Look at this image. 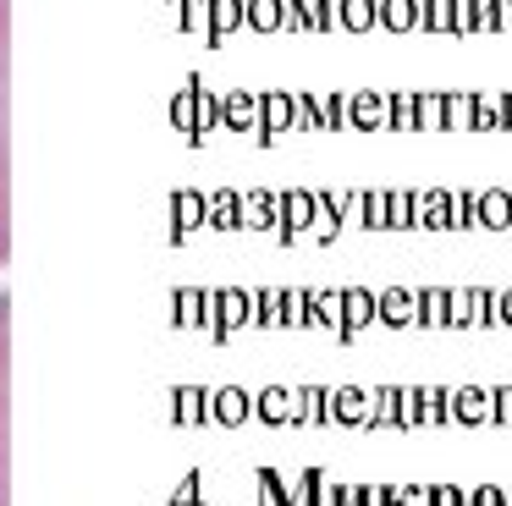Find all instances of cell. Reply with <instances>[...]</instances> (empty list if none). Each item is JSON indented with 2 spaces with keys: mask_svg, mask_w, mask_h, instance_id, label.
<instances>
[{
  "mask_svg": "<svg viewBox=\"0 0 512 506\" xmlns=\"http://www.w3.org/2000/svg\"><path fill=\"white\" fill-rule=\"evenodd\" d=\"M12 259V0H0V270Z\"/></svg>",
  "mask_w": 512,
  "mask_h": 506,
  "instance_id": "obj_1",
  "label": "cell"
},
{
  "mask_svg": "<svg viewBox=\"0 0 512 506\" xmlns=\"http://www.w3.org/2000/svg\"><path fill=\"white\" fill-rule=\"evenodd\" d=\"M6 413H12V303L0 292V506H12V440H6Z\"/></svg>",
  "mask_w": 512,
  "mask_h": 506,
  "instance_id": "obj_2",
  "label": "cell"
},
{
  "mask_svg": "<svg viewBox=\"0 0 512 506\" xmlns=\"http://www.w3.org/2000/svg\"><path fill=\"white\" fill-rule=\"evenodd\" d=\"M452 325L457 330L496 325V292H490V286H457L452 292Z\"/></svg>",
  "mask_w": 512,
  "mask_h": 506,
  "instance_id": "obj_3",
  "label": "cell"
},
{
  "mask_svg": "<svg viewBox=\"0 0 512 506\" xmlns=\"http://www.w3.org/2000/svg\"><path fill=\"white\" fill-rule=\"evenodd\" d=\"M446 424H463V429L490 424V391L485 385H457V391H446Z\"/></svg>",
  "mask_w": 512,
  "mask_h": 506,
  "instance_id": "obj_4",
  "label": "cell"
},
{
  "mask_svg": "<svg viewBox=\"0 0 512 506\" xmlns=\"http://www.w3.org/2000/svg\"><path fill=\"white\" fill-rule=\"evenodd\" d=\"M474 132H512V94L507 88L474 94Z\"/></svg>",
  "mask_w": 512,
  "mask_h": 506,
  "instance_id": "obj_5",
  "label": "cell"
},
{
  "mask_svg": "<svg viewBox=\"0 0 512 506\" xmlns=\"http://www.w3.org/2000/svg\"><path fill=\"white\" fill-rule=\"evenodd\" d=\"M479 231H512V187L479 193Z\"/></svg>",
  "mask_w": 512,
  "mask_h": 506,
  "instance_id": "obj_6",
  "label": "cell"
},
{
  "mask_svg": "<svg viewBox=\"0 0 512 506\" xmlns=\"http://www.w3.org/2000/svg\"><path fill=\"white\" fill-rule=\"evenodd\" d=\"M441 132H474V94L468 88H446L441 94Z\"/></svg>",
  "mask_w": 512,
  "mask_h": 506,
  "instance_id": "obj_7",
  "label": "cell"
},
{
  "mask_svg": "<svg viewBox=\"0 0 512 506\" xmlns=\"http://www.w3.org/2000/svg\"><path fill=\"white\" fill-rule=\"evenodd\" d=\"M413 226L452 231V215H446V193H441V187H430V193H413Z\"/></svg>",
  "mask_w": 512,
  "mask_h": 506,
  "instance_id": "obj_8",
  "label": "cell"
},
{
  "mask_svg": "<svg viewBox=\"0 0 512 506\" xmlns=\"http://www.w3.org/2000/svg\"><path fill=\"white\" fill-rule=\"evenodd\" d=\"M446 215H452V231H474L479 226V193L446 187Z\"/></svg>",
  "mask_w": 512,
  "mask_h": 506,
  "instance_id": "obj_9",
  "label": "cell"
},
{
  "mask_svg": "<svg viewBox=\"0 0 512 506\" xmlns=\"http://www.w3.org/2000/svg\"><path fill=\"white\" fill-rule=\"evenodd\" d=\"M380 319H386V325H413V319H419V292H386L380 297Z\"/></svg>",
  "mask_w": 512,
  "mask_h": 506,
  "instance_id": "obj_10",
  "label": "cell"
},
{
  "mask_svg": "<svg viewBox=\"0 0 512 506\" xmlns=\"http://www.w3.org/2000/svg\"><path fill=\"white\" fill-rule=\"evenodd\" d=\"M419 319H424L430 330L452 325V292H446V286H430V292H419Z\"/></svg>",
  "mask_w": 512,
  "mask_h": 506,
  "instance_id": "obj_11",
  "label": "cell"
},
{
  "mask_svg": "<svg viewBox=\"0 0 512 506\" xmlns=\"http://www.w3.org/2000/svg\"><path fill=\"white\" fill-rule=\"evenodd\" d=\"M380 22H386L391 33L419 28V0H386V6H380Z\"/></svg>",
  "mask_w": 512,
  "mask_h": 506,
  "instance_id": "obj_12",
  "label": "cell"
},
{
  "mask_svg": "<svg viewBox=\"0 0 512 506\" xmlns=\"http://www.w3.org/2000/svg\"><path fill=\"white\" fill-rule=\"evenodd\" d=\"M424 33H452V0H419Z\"/></svg>",
  "mask_w": 512,
  "mask_h": 506,
  "instance_id": "obj_13",
  "label": "cell"
},
{
  "mask_svg": "<svg viewBox=\"0 0 512 506\" xmlns=\"http://www.w3.org/2000/svg\"><path fill=\"white\" fill-rule=\"evenodd\" d=\"M468 506H512V484H468Z\"/></svg>",
  "mask_w": 512,
  "mask_h": 506,
  "instance_id": "obj_14",
  "label": "cell"
},
{
  "mask_svg": "<svg viewBox=\"0 0 512 506\" xmlns=\"http://www.w3.org/2000/svg\"><path fill=\"white\" fill-rule=\"evenodd\" d=\"M358 121H364V127H386V121H391V105H386L380 94H364V99H358Z\"/></svg>",
  "mask_w": 512,
  "mask_h": 506,
  "instance_id": "obj_15",
  "label": "cell"
},
{
  "mask_svg": "<svg viewBox=\"0 0 512 506\" xmlns=\"http://www.w3.org/2000/svg\"><path fill=\"white\" fill-rule=\"evenodd\" d=\"M391 121H397L402 132H419V94H397V105H391Z\"/></svg>",
  "mask_w": 512,
  "mask_h": 506,
  "instance_id": "obj_16",
  "label": "cell"
},
{
  "mask_svg": "<svg viewBox=\"0 0 512 506\" xmlns=\"http://www.w3.org/2000/svg\"><path fill=\"white\" fill-rule=\"evenodd\" d=\"M419 424H446V391H419Z\"/></svg>",
  "mask_w": 512,
  "mask_h": 506,
  "instance_id": "obj_17",
  "label": "cell"
},
{
  "mask_svg": "<svg viewBox=\"0 0 512 506\" xmlns=\"http://www.w3.org/2000/svg\"><path fill=\"white\" fill-rule=\"evenodd\" d=\"M386 226H413V198L408 193H391L386 198Z\"/></svg>",
  "mask_w": 512,
  "mask_h": 506,
  "instance_id": "obj_18",
  "label": "cell"
},
{
  "mask_svg": "<svg viewBox=\"0 0 512 506\" xmlns=\"http://www.w3.org/2000/svg\"><path fill=\"white\" fill-rule=\"evenodd\" d=\"M386 506H430V490H424V484H397V490L386 495Z\"/></svg>",
  "mask_w": 512,
  "mask_h": 506,
  "instance_id": "obj_19",
  "label": "cell"
},
{
  "mask_svg": "<svg viewBox=\"0 0 512 506\" xmlns=\"http://www.w3.org/2000/svg\"><path fill=\"white\" fill-rule=\"evenodd\" d=\"M430 506H468V484H430Z\"/></svg>",
  "mask_w": 512,
  "mask_h": 506,
  "instance_id": "obj_20",
  "label": "cell"
},
{
  "mask_svg": "<svg viewBox=\"0 0 512 506\" xmlns=\"http://www.w3.org/2000/svg\"><path fill=\"white\" fill-rule=\"evenodd\" d=\"M490 424H512V385L490 391Z\"/></svg>",
  "mask_w": 512,
  "mask_h": 506,
  "instance_id": "obj_21",
  "label": "cell"
},
{
  "mask_svg": "<svg viewBox=\"0 0 512 506\" xmlns=\"http://www.w3.org/2000/svg\"><path fill=\"white\" fill-rule=\"evenodd\" d=\"M441 132V94H419V132Z\"/></svg>",
  "mask_w": 512,
  "mask_h": 506,
  "instance_id": "obj_22",
  "label": "cell"
},
{
  "mask_svg": "<svg viewBox=\"0 0 512 506\" xmlns=\"http://www.w3.org/2000/svg\"><path fill=\"white\" fill-rule=\"evenodd\" d=\"M397 402H402V391H380L375 396V418H380V424H391V418H397Z\"/></svg>",
  "mask_w": 512,
  "mask_h": 506,
  "instance_id": "obj_23",
  "label": "cell"
},
{
  "mask_svg": "<svg viewBox=\"0 0 512 506\" xmlns=\"http://www.w3.org/2000/svg\"><path fill=\"white\" fill-rule=\"evenodd\" d=\"M369 314H375V303H369L364 292H353V297H347V319H353V325H364Z\"/></svg>",
  "mask_w": 512,
  "mask_h": 506,
  "instance_id": "obj_24",
  "label": "cell"
},
{
  "mask_svg": "<svg viewBox=\"0 0 512 506\" xmlns=\"http://www.w3.org/2000/svg\"><path fill=\"white\" fill-rule=\"evenodd\" d=\"M347 22H353V28H369V22H375V6H369V0H353V6H347Z\"/></svg>",
  "mask_w": 512,
  "mask_h": 506,
  "instance_id": "obj_25",
  "label": "cell"
},
{
  "mask_svg": "<svg viewBox=\"0 0 512 506\" xmlns=\"http://www.w3.org/2000/svg\"><path fill=\"white\" fill-rule=\"evenodd\" d=\"M364 215H369V226H386V198L369 193V198H364Z\"/></svg>",
  "mask_w": 512,
  "mask_h": 506,
  "instance_id": "obj_26",
  "label": "cell"
},
{
  "mask_svg": "<svg viewBox=\"0 0 512 506\" xmlns=\"http://www.w3.org/2000/svg\"><path fill=\"white\" fill-rule=\"evenodd\" d=\"M496 325L512 330V286H507V292H496Z\"/></svg>",
  "mask_w": 512,
  "mask_h": 506,
  "instance_id": "obj_27",
  "label": "cell"
},
{
  "mask_svg": "<svg viewBox=\"0 0 512 506\" xmlns=\"http://www.w3.org/2000/svg\"><path fill=\"white\" fill-rule=\"evenodd\" d=\"M496 33H512V0H496Z\"/></svg>",
  "mask_w": 512,
  "mask_h": 506,
  "instance_id": "obj_28",
  "label": "cell"
},
{
  "mask_svg": "<svg viewBox=\"0 0 512 506\" xmlns=\"http://www.w3.org/2000/svg\"><path fill=\"white\" fill-rule=\"evenodd\" d=\"M342 413L358 418V413H364V396H358V391H342Z\"/></svg>",
  "mask_w": 512,
  "mask_h": 506,
  "instance_id": "obj_29",
  "label": "cell"
}]
</instances>
